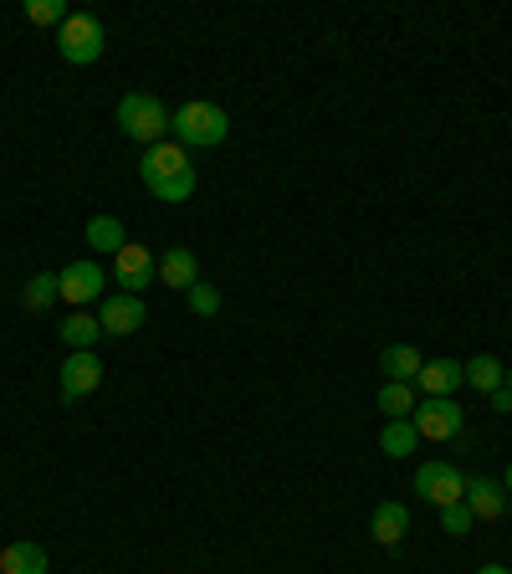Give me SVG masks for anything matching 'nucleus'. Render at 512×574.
Wrapping results in <instances>:
<instances>
[{"label": "nucleus", "instance_id": "obj_1", "mask_svg": "<svg viewBox=\"0 0 512 574\" xmlns=\"http://www.w3.org/2000/svg\"><path fill=\"white\" fill-rule=\"evenodd\" d=\"M139 180H144L149 195L164 201V206H179V201H190L195 195V164L179 144H154L149 149L144 164H139Z\"/></svg>", "mask_w": 512, "mask_h": 574}, {"label": "nucleus", "instance_id": "obj_2", "mask_svg": "<svg viewBox=\"0 0 512 574\" xmlns=\"http://www.w3.org/2000/svg\"><path fill=\"white\" fill-rule=\"evenodd\" d=\"M118 133L133 139V144H164L170 133V108L154 98V93H123L118 98Z\"/></svg>", "mask_w": 512, "mask_h": 574}, {"label": "nucleus", "instance_id": "obj_3", "mask_svg": "<svg viewBox=\"0 0 512 574\" xmlns=\"http://www.w3.org/2000/svg\"><path fill=\"white\" fill-rule=\"evenodd\" d=\"M170 129H175L179 149H216L231 133V118L220 113L216 104H185L170 113Z\"/></svg>", "mask_w": 512, "mask_h": 574}, {"label": "nucleus", "instance_id": "obj_4", "mask_svg": "<svg viewBox=\"0 0 512 574\" xmlns=\"http://www.w3.org/2000/svg\"><path fill=\"white\" fill-rule=\"evenodd\" d=\"M102 46H108V36H102L98 15L73 11L57 26V52H62V62H73V67H92V62L102 57Z\"/></svg>", "mask_w": 512, "mask_h": 574}, {"label": "nucleus", "instance_id": "obj_5", "mask_svg": "<svg viewBox=\"0 0 512 574\" xmlns=\"http://www.w3.org/2000/svg\"><path fill=\"white\" fill-rule=\"evenodd\" d=\"M410 426L421 431V442H451V436H461L467 421H461V405L451 396H425L410 415Z\"/></svg>", "mask_w": 512, "mask_h": 574}, {"label": "nucleus", "instance_id": "obj_6", "mask_svg": "<svg viewBox=\"0 0 512 574\" xmlns=\"http://www.w3.org/2000/svg\"><path fill=\"white\" fill-rule=\"evenodd\" d=\"M415 492L425 502H436V508H451V502L467 498V477L451 467V462H421L415 472Z\"/></svg>", "mask_w": 512, "mask_h": 574}, {"label": "nucleus", "instance_id": "obj_7", "mask_svg": "<svg viewBox=\"0 0 512 574\" xmlns=\"http://www.w3.org/2000/svg\"><path fill=\"white\" fill-rule=\"evenodd\" d=\"M57 380H62V400H83V396H92V390L102 385V359H98L92 349H73L67 359H62Z\"/></svg>", "mask_w": 512, "mask_h": 574}, {"label": "nucleus", "instance_id": "obj_8", "mask_svg": "<svg viewBox=\"0 0 512 574\" xmlns=\"http://www.w3.org/2000/svg\"><path fill=\"white\" fill-rule=\"evenodd\" d=\"M57 282H62V297L73 303V308H88V303H98L102 297V267L92 262V257H83V262H67L57 272Z\"/></svg>", "mask_w": 512, "mask_h": 574}, {"label": "nucleus", "instance_id": "obj_9", "mask_svg": "<svg viewBox=\"0 0 512 574\" xmlns=\"http://www.w3.org/2000/svg\"><path fill=\"white\" fill-rule=\"evenodd\" d=\"M154 272H160V262H154V251L139 247V241H129V247L113 257V282L123 288V293H133V297H139V288L154 282Z\"/></svg>", "mask_w": 512, "mask_h": 574}, {"label": "nucleus", "instance_id": "obj_10", "mask_svg": "<svg viewBox=\"0 0 512 574\" xmlns=\"http://www.w3.org/2000/svg\"><path fill=\"white\" fill-rule=\"evenodd\" d=\"M149 308H144V297H133V293H113V297H102V308H98V324L102 334H133V328H144Z\"/></svg>", "mask_w": 512, "mask_h": 574}, {"label": "nucleus", "instance_id": "obj_11", "mask_svg": "<svg viewBox=\"0 0 512 574\" xmlns=\"http://www.w3.org/2000/svg\"><path fill=\"white\" fill-rule=\"evenodd\" d=\"M154 278H160L164 288H185V293H190L195 282H200V262H195L190 247H170L160 257V272H154Z\"/></svg>", "mask_w": 512, "mask_h": 574}, {"label": "nucleus", "instance_id": "obj_12", "mask_svg": "<svg viewBox=\"0 0 512 574\" xmlns=\"http://www.w3.org/2000/svg\"><path fill=\"white\" fill-rule=\"evenodd\" d=\"M405 529H410V508H405V502H380L374 518H369V533H374V544H384V549H395L400 539H405Z\"/></svg>", "mask_w": 512, "mask_h": 574}, {"label": "nucleus", "instance_id": "obj_13", "mask_svg": "<svg viewBox=\"0 0 512 574\" xmlns=\"http://www.w3.org/2000/svg\"><path fill=\"white\" fill-rule=\"evenodd\" d=\"M380 369H384V380H395V385H415L421 380V349H410V344H390V349H380Z\"/></svg>", "mask_w": 512, "mask_h": 574}, {"label": "nucleus", "instance_id": "obj_14", "mask_svg": "<svg viewBox=\"0 0 512 574\" xmlns=\"http://www.w3.org/2000/svg\"><path fill=\"white\" fill-rule=\"evenodd\" d=\"M467 508L477 518H487V523H498L502 508H508V498H502V487L492 483V477H471L467 483Z\"/></svg>", "mask_w": 512, "mask_h": 574}, {"label": "nucleus", "instance_id": "obj_15", "mask_svg": "<svg viewBox=\"0 0 512 574\" xmlns=\"http://www.w3.org/2000/svg\"><path fill=\"white\" fill-rule=\"evenodd\" d=\"M0 574H46V549L21 539V544H11L0 554Z\"/></svg>", "mask_w": 512, "mask_h": 574}, {"label": "nucleus", "instance_id": "obj_16", "mask_svg": "<svg viewBox=\"0 0 512 574\" xmlns=\"http://www.w3.org/2000/svg\"><path fill=\"white\" fill-rule=\"evenodd\" d=\"M456 385H461V365H456V359H425L421 396H451Z\"/></svg>", "mask_w": 512, "mask_h": 574}, {"label": "nucleus", "instance_id": "obj_17", "mask_svg": "<svg viewBox=\"0 0 512 574\" xmlns=\"http://www.w3.org/2000/svg\"><path fill=\"white\" fill-rule=\"evenodd\" d=\"M461 385H471V390L492 396V390L502 385V365L492 359V354H477V359H467V365H461Z\"/></svg>", "mask_w": 512, "mask_h": 574}, {"label": "nucleus", "instance_id": "obj_18", "mask_svg": "<svg viewBox=\"0 0 512 574\" xmlns=\"http://www.w3.org/2000/svg\"><path fill=\"white\" fill-rule=\"evenodd\" d=\"M88 247L92 251H123L129 247V236H123V221H118V216H92L88 221Z\"/></svg>", "mask_w": 512, "mask_h": 574}, {"label": "nucleus", "instance_id": "obj_19", "mask_svg": "<svg viewBox=\"0 0 512 574\" xmlns=\"http://www.w3.org/2000/svg\"><path fill=\"white\" fill-rule=\"evenodd\" d=\"M57 334H62V344H67V349H92V344L102 339V324L92 318V313H73V318H67Z\"/></svg>", "mask_w": 512, "mask_h": 574}, {"label": "nucleus", "instance_id": "obj_20", "mask_svg": "<svg viewBox=\"0 0 512 574\" xmlns=\"http://www.w3.org/2000/svg\"><path fill=\"white\" fill-rule=\"evenodd\" d=\"M62 297V282H57V272H36V278L26 282V293H21V303H26L31 313H46L52 303Z\"/></svg>", "mask_w": 512, "mask_h": 574}, {"label": "nucleus", "instance_id": "obj_21", "mask_svg": "<svg viewBox=\"0 0 512 574\" xmlns=\"http://www.w3.org/2000/svg\"><path fill=\"white\" fill-rule=\"evenodd\" d=\"M421 446V431L410 426V421H390V426L380 431V452L384 457H410Z\"/></svg>", "mask_w": 512, "mask_h": 574}, {"label": "nucleus", "instance_id": "obj_22", "mask_svg": "<svg viewBox=\"0 0 512 574\" xmlns=\"http://www.w3.org/2000/svg\"><path fill=\"white\" fill-rule=\"evenodd\" d=\"M380 411L390 415V421H410V415H415V390H410V385L384 380L380 385Z\"/></svg>", "mask_w": 512, "mask_h": 574}, {"label": "nucleus", "instance_id": "obj_23", "mask_svg": "<svg viewBox=\"0 0 512 574\" xmlns=\"http://www.w3.org/2000/svg\"><path fill=\"white\" fill-rule=\"evenodd\" d=\"M67 6H62V0H26V21L31 26H62V21H67Z\"/></svg>", "mask_w": 512, "mask_h": 574}, {"label": "nucleus", "instance_id": "obj_24", "mask_svg": "<svg viewBox=\"0 0 512 574\" xmlns=\"http://www.w3.org/2000/svg\"><path fill=\"white\" fill-rule=\"evenodd\" d=\"M471 523H477V513L467 508V498L461 502H451V508H440V529L446 533H456V539H467L471 533Z\"/></svg>", "mask_w": 512, "mask_h": 574}, {"label": "nucleus", "instance_id": "obj_25", "mask_svg": "<svg viewBox=\"0 0 512 574\" xmlns=\"http://www.w3.org/2000/svg\"><path fill=\"white\" fill-rule=\"evenodd\" d=\"M190 308L200 313V318H216V313H220V293L210 288V282H195V288H190Z\"/></svg>", "mask_w": 512, "mask_h": 574}, {"label": "nucleus", "instance_id": "obj_26", "mask_svg": "<svg viewBox=\"0 0 512 574\" xmlns=\"http://www.w3.org/2000/svg\"><path fill=\"white\" fill-rule=\"evenodd\" d=\"M487 400H492V411H512V390H508V385H498Z\"/></svg>", "mask_w": 512, "mask_h": 574}, {"label": "nucleus", "instance_id": "obj_27", "mask_svg": "<svg viewBox=\"0 0 512 574\" xmlns=\"http://www.w3.org/2000/svg\"><path fill=\"white\" fill-rule=\"evenodd\" d=\"M477 574H512V570H508V564H482Z\"/></svg>", "mask_w": 512, "mask_h": 574}, {"label": "nucleus", "instance_id": "obj_28", "mask_svg": "<svg viewBox=\"0 0 512 574\" xmlns=\"http://www.w3.org/2000/svg\"><path fill=\"white\" fill-rule=\"evenodd\" d=\"M502 385H508V390H512V369H508V380H502Z\"/></svg>", "mask_w": 512, "mask_h": 574}, {"label": "nucleus", "instance_id": "obj_29", "mask_svg": "<svg viewBox=\"0 0 512 574\" xmlns=\"http://www.w3.org/2000/svg\"><path fill=\"white\" fill-rule=\"evenodd\" d=\"M508 492H512V467H508Z\"/></svg>", "mask_w": 512, "mask_h": 574}]
</instances>
